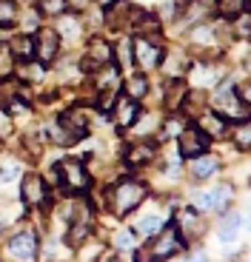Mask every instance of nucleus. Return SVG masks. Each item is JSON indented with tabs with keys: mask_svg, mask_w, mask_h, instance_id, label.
Here are the masks:
<instances>
[{
	"mask_svg": "<svg viewBox=\"0 0 251 262\" xmlns=\"http://www.w3.org/2000/svg\"><path fill=\"white\" fill-rule=\"evenodd\" d=\"M54 29H57L60 40H63V37L72 40V37H77V34H80V20L74 17V14L63 12V14H60V26H54Z\"/></svg>",
	"mask_w": 251,
	"mask_h": 262,
	"instance_id": "23",
	"label": "nucleus"
},
{
	"mask_svg": "<svg viewBox=\"0 0 251 262\" xmlns=\"http://www.w3.org/2000/svg\"><path fill=\"white\" fill-rule=\"evenodd\" d=\"M37 12L40 17H60L63 12H69L66 0H37Z\"/></svg>",
	"mask_w": 251,
	"mask_h": 262,
	"instance_id": "24",
	"label": "nucleus"
},
{
	"mask_svg": "<svg viewBox=\"0 0 251 262\" xmlns=\"http://www.w3.org/2000/svg\"><path fill=\"white\" fill-rule=\"evenodd\" d=\"M243 12H248V0H217V14L223 20H237Z\"/></svg>",
	"mask_w": 251,
	"mask_h": 262,
	"instance_id": "18",
	"label": "nucleus"
},
{
	"mask_svg": "<svg viewBox=\"0 0 251 262\" xmlns=\"http://www.w3.org/2000/svg\"><path fill=\"white\" fill-rule=\"evenodd\" d=\"M154 154H157V145L154 143H137V145H129L126 148V165H132V168H137V165H149L154 160Z\"/></svg>",
	"mask_w": 251,
	"mask_h": 262,
	"instance_id": "16",
	"label": "nucleus"
},
{
	"mask_svg": "<svg viewBox=\"0 0 251 262\" xmlns=\"http://www.w3.org/2000/svg\"><path fill=\"white\" fill-rule=\"evenodd\" d=\"M92 3H97V6L103 9V6H109V3H112V0H92Z\"/></svg>",
	"mask_w": 251,
	"mask_h": 262,
	"instance_id": "29",
	"label": "nucleus"
},
{
	"mask_svg": "<svg viewBox=\"0 0 251 262\" xmlns=\"http://www.w3.org/2000/svg\"><path fill=\"white\" fill-rule=\"evenodd\" d=\"M20 20L17 3L14 0H0V29H14Z\"/></svg>",
	"mask_w": 251,
	"mask_h": 262,
	"instance_id": "20",
	"label": "nucleus"
},
{
	"mask_svg": "<svg viewBox=\"0 0 251 262\" xmlns=\"http://www.w3.org/2000/svg\"><path fill=\"white\" fill-rule=\"evenodd\" d=\"M32 40H34V57H37L40 63L49 66L52 60H57V54H60V34H57V29H52V26L34 29Z\"/></svg>",
	"mask_w": 251,
	"mask_h": 262,
	"instance_id": "8",
	"label": "nucleus"
},
{
	"mask_svg": "<svg viewBox=\"0 0 251 262\" xmlns=\"http://www.w3.org/2000/svg\"><path fill=\"white\" fill-rule=\"evenodd\" d=\"M9 256L12 259H37V234L34 231H20V234H14L12 239H9L6 245Z\"/></svg>",
	"mask_w": 251,
	"mask_h": 262,
	"instance_id": "11",
	"label": "nucleus"
},
{
	"mask_svg": "<svg viewBox=\"0 0 251 262\" xmlns=\"http://www.w3.org/2000/svg\"><path fill=\"white\" fill-rule=\"evenodd\" d=\"M232 125H234V134H237V145L245 151L251 143V120L245 117V120H237V123H232Z\"/></svg>",
	"mask_w": 251,
	"mask_h": 262,
	"instance_id": "25",
	"label": "nucleus"
},
{
	"mask_svg": "<svg viewBox=\"0 0 251 262\" xmlns=\"http://www.w3.org/2000/svg\"><path fill=\"white\" fill-rule=\"evenodd\" d=\"M49 137H52L57 145L80 143V140L89 137V123H86V117H83V114L66 112V114H60V117L49 125Z\"/></svg>",
	"mask_w": 251,
	"mask_h": 262,
	"instance_id": "2",
	"label": "nucleus"
},
{
	"mask_svg": "<svg viewBox=\"0 0 251 262\" xmlns=\"http://www.w3.org/2000/svg\"><path fill=\"white\" fill-rule=\"evenodd\" d=\"M185 248H189V243L180 236V231L174 225H169V228L163 225L154 236H149V256H143V259H172L174 254Z\"/></svg>",
	"mask_w": 251,
	"mask_h": 262,
	"instance_id": "4",
	"label": "nucleus"
},
{
	"mask_svg": "<svg viewBox=\"0 0 251 262\" xmlns=\"http://www.w3.org/2000/svg\"><path fill=\"white\" fill-rule=\"evenodd\" d=\"M9 49H12L14 54V63H20V60H32L34 57V40L32 34H14L12 40H9Z\"/></svg>",
	"mask_w": 251,
	"mask_h": 262,
	"instance_id": "17",
	"label": "nucleus"
},
{
	"mask_svg": "<svg viewBox=\"0 0 251 262\" xmlns=\"http://www.w3.org/2000/svg\"><path fill=\"white\" fill-rule=\"evenodd\" d=\"M208 145H212V137H208L197 123H189L177 134V148H180V157H183V160H192V157L205 154Z\"/></svg>",
	"mask_w": 251,
	"mask_h": 262,
	"instance_id": "5",
	"label": "nucleus"
},
{
	"mask_svg": "<svg viewBox=\"0 0 251 262\" xmlns=\"http://www.w3.org/2000/svg\"><path fill=\"white\" fill-rule=\"evenodd\" d=\"M160 228H163V220H160L157 214H145V216H140V220H137V228H134V231H137L143 239H149V236H154Z\"/></svg>",
	"mask_w": 251,
	"mask_h": 262,
	"instance_id": "22",
	"label": "nucleus"
},
{
	"mask_svg": "<svg viewBox=\"0 0 251 262\" xmlns=\"http://www.w3.org/2000/svg\"><path fill=\"white\" fill-rule=\"evenodd\" d=\"M112 243H114L117 251H132L134 248V236H132V231H117Z\"/></svg>",
	"mask_w": 251,
	"mask_h": 262,
	"instance_id": "27",
	"label": "nucleus"
},
{
	"mask_svg": "<svg viewBox=\"0 0 251 262\" xmlns=\"http://www.w3.org/2000/svg\"><path fill=\"white\" fill-rule=\"evenodd\" d=\"M20 200L29 208H43V205H49V185L37 174H26L20 180Z\"/></svg>",
	"mask_w": 251,
	"mask_h": 262,
	"instance_id": "9",
	"label": "nucleus"
},
{
	"mask_svg": "<svg viewBox=\"0 0 251 262\" xmlns=\"http://www.w3.org/2000/svg\"><path fill=\"white\" fill-rule=\"evenodd\" d=\"M189 171H192L194 180H212L214 174L220 171V160L212 157V154L205 151V154H200V157L189 160Z\"/></svg>",
	"mask_w": 251,
	"mask_h": 262,
	"instance_id": "15",
	"label": "nucleus"
},
{
	"mask_svg": "<svg viewBox=\"0 0 251 262\" xmlns=\"http://www.w3.org/2000/svg\"><path fill=\"white\" fill-rule=\"evenodd\" d=\"M14 69V54L9 49V43H0V77H9Z\"/></svg>",
	"mask_w": 251,
	"mask_h": 262,
	"instance_id": "26",
	"label": "nucleus"
},
{
	"mask_svg": "<svg viewBox=\"0 0 251 262\" xmlns=\"http://www.w3.org/2000/svg\"><path fill=\"white\" fill-rule=\"evenodd\" d=\"M234 200V188L232 185H214V188H205V191H197L192 196V205L200 211V214H208V211H225L228 203Z\"/></svg>",
	"mask_w": 251,
	"mask_h": 262,
	"instance_id": "6",
	"label": "nucleus"
},
{
	"mask_svg": "<svg viewBox=\"0 0 251 262\" xmlns=\"http://www.w3.org/2000/svg\"><path fill=\"white\" fill-rule=\"evenodd\" d=\"M197 125H200V128H203L212 140H214V137H225V134L232 131V120L225 117V114H220L217 108H214V112H205L203 117L197 120Z\"/></svg>",
	"mask_w": 251,
	"mask_h": 262,
	"instance_id": "13",
	"label": "nucleus"
},
{
	"mask_svg": "<svg viewBox=\"0 0 251 262\" xmlns=\"http://www.w3.org/2000/svg\"><path fill=\"white\" fill-rule=\"evenodd\" d=\"M109 114H114V120H117L120 128H132V125L140 120V100L117 97V100H114V108Z\"/></svg>",
	"mask_w": 251,
	"mask_h": 262,
	"instance_id": "12",
	"label": "nucleus"
},
{
	"mask_svg": "<svg viewBox=\"0 0 251 262\" xmlns=\"http://www.w3.org/2000/svg\"><path fill=\"white\" fill-rule=\"evenodd\" d=\"M20 80L23 83H34V80H43L46 77V63H40L37 57H32V60H20Z\"/></svg>",
	"mask_w": 251,
	"mask_h": 262,
	"instance_id": "19",
	"label": "nucleus"
},
{
	"mask_svg": "<svg viewBox=\"0 0 251 262\" xmlns=\"http://www.w3.org/2000/svg\"><path fill=\"white\" fill-rule=\"evenodd\" d=\"M223 214V220H220L217 225V236H220V243H234L240 236V225H243V216H240V211H232V208H225L220 211Z\"/></svg>",
	"mask_w": 251,
	"mask_h": 262,
	"instance_id": "14",
	"label": "nucleus"
},
{
	"mask_svg": "<svg viewBox=\"0 0 251 262\" xmlns=\"http://www.w3.org/2000/svg\"><path fill=\"white\" fill-rule=\"evenodd\" d=\"M112 46H109L106 40H100V37H94L92 43H89V49H86V54H83V60H80V69L86 74H94L97 69H103V66H109L112 63Z\"/></svg>",
	"mask_w": 251,
	"mask_h": 262,
	"instance_id": "10",
	"label": "nucleus"
},
{
	"mask_svg": "<svg viewBox=\"0 0 251 262\" xmlns=\"http://www.w3.org/2000/svg\"><path fill=\"white\" fill-rule=\"evenodd\" d=\"M66 3H69V9H77V12H80V9H86L92 0H66Z\"/></svg>",
	"mask_w": 251,
	"mask_h": 262,
	"instance_id": "28",
	"label": "nucleus"
},
{
	"mask_svg": "<svg viewBox=\"0 0 251 262\" xmlns=\"http://www.w3.org/2000/svg\"><path fill=\"white\" fill-rule=\"evenodd\" d=\"M145 196H149V185L143 180H120L112 185L109 200H112V211L117 216H129L134 208H140Z\"/></svg>",
	"mask_w": 251,
	"mask_h": 262,
	"instance_id": "1",
	"label": "nucleus"
},
{
	"mask_svg": "<svg viewBox=\"0 0 251 262\" xmlns=\"http://www.w3.org/2000/svg\"><path fill=\"white\" fill-rule=\"evenodd\" d=\"M163 46H160L157 40H149V37H134L132 40V63L137 66V69H143V72H152V69H157L160 63H163Z\"/></svg>",
	"mask_w": 251,
	"mask_h": 262,
	"instance_id": "7",
	"label": "nucleus"
},
{
	"mask_svg": "<svg viewBox=\"0 0 251 262\" xmlns=\"http://www.w3.org/2000/svg\"><path fill=\"white\" fill-rule=\"evenodd\" d=\"M145 92H149V80H145V74H132V77L126 80V97L143 100Z\"/></svg>",
	"mask_w": 251,
	"mask_h": 262,
	"instance_id": "21",
	"label": "nucleus"
},
{
	"mask_svg": "<svg viewBox=\"0 0 251 262\" xmlns=\"http://www.w3.org/2000/svg\"><path fill=\"white\" fill-rule=\"evenodd\" d=\"M52 174L57 180V185H66L74 194H89V188H92V174L80 160H60Z\"/></svg>",
	"mask_w": 251,
	"mask_h": 262,
	"instance_id": "3",
	"label": "nucleus"
}]
</instances>
